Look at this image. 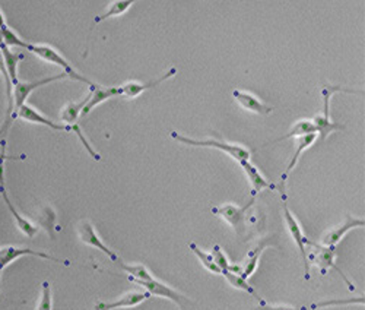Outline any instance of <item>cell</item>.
I'll return each mask as SVG.
<instances>
[{
  "instance_id": "obj_1",
  "label": "cell",
  "mask_w": 365,
  "mask_h": 310,
  "mask_svg": "<svg viewBox=\"0 0 365 310\" xmlns=\"http://www.w3.org/2000/svg\"><path fill=\"white\" fill-rule=\"evenodd\" d=\"M174 140L180 142V144L189 145V147H202V148H213L218 151H224L225 154H228L231 158H234L238 164L242 161H250L252 153L242 145H235V144H230V142L225 140H216V139H191L189 136L180 135L179 132H172L169 133Z\"/></svg>"
},
{
  "instance_id": "obj_2",
  "label": "cell",
  "mask_w": 365,
  "mask_h": 310,
  "mask_svg": "<svg viewBox=\"0 0 365 310\" xmlns=\"http://www.w3.org/2000/svg\"><path fill=\"white\" fill-rule=\"evenodd\" d=\"M337 92H348V94H351V92H356V91L348 89V88H342V87H339V85H326L323 88V91H322V95H323V111L320 114L315 116L313 121H311L314 128H315V132H318L319 136H320V140H325L335 131L344 129V126H340V125H337V123L330 121V99Z\"/></svg>"
},
{
  "instance_id": "obj_3",
  "label": "cell",
  "mask_w": 365,
  "mask_h": 310,
  "mask_svg": "<svg viewBox=\"0 0 365 310\" xmlns=\"http://www.w3.org/2000/svg\"><path fill=\"white\" fill-rule=\"evenodd\" d=\"M307 246L313 248L311 252H307V259L310 258L313 264L318 265L322 271V275H326L329 270H335L336 272H339L340 278H342L347 284L349 290H355L354 284L348 279V277L342 272L337 265H336V246H323V245H314L313 242L307 240Z\"/></svg>"
},
{
  "instance_id": "obj_4",
  "label": "cell",
  "mask_w": 365,
  "mask_h": 310,
  "mask_svg": "<svg viewBox=\"0 0 365 310\" xmlns=\"http://www.w3.org/2000/svg\"><path fill=\"white\" fill-rule=\"evenodd\" d=\"M27 52L35 55L37 57L43 59L44 62H48V63H53V65L60 66V67L63 69V72L69 77V79L78 81V82H84V84H86V85H89V87L94 85L89 79H86V78H84L82 75H79V74L77 72V70L73 69V66H72L57 50H55L53 47H50V45H43V44H31V43H30Z\"/></svg>"
},
{
  "instance_id": "obj_5",
  "label": "cell",
  "mask_w": 365,
  "mask_h": 310,
  "mask_svg": "<svg viewBox=\"0 0 365 310\" xmlns=\"http://www.w3.org/2000/svg\"><path fill=\"white\" fill-rule=\"evenodd\" d=\"M254 202H256V196H253L245 206H235L232 204H225L221 206H215L212 212L215 216L225 220L235 230L237 234H241L246 228V214L254 205Z\"/></svg>"
},
{
  "instance_id": "obj_6",
  "label": "cell",
  "mask_w": 365,
  "mask_h": 310,
  "mask_svg": "<svg viewBox=\"0 0 365 310\" xmlns=\"http://www.w3.org/2000/svg\"><path fill=\"white\" fill-rule=\"evenodd\" d=\"M283 220H285V224H286V228H288L291 237L294 238L296 245H297L298 249H300V253H301V258H303V262H304V278H305V279H310V265H308L307 249H305L308 238L305 237L304 230H303L301 224L298 223V220L296 218L294 214H292L291 209L288 208L286 201H283Z\"/></svg>"
},
{
  "instance_id": "obj_7",
  "label": "cell",
  "mask_w": 365,
  "mask_h": 310,
  "mask_svg": "<svg viewBox=\"0 0 365 310\" xmlns=\"http://www.w3.org/2000/svg\"><path fill=\"white\" fill-rule=\"evenodd\" d=\"M23 256H34V258H41V259H48V260H53V262H62V264L69 265V262L62 260L59 258H55L48 253L44 252H37L33 250L30 248H16V246H5V248H0V278H2L4 271L15 262L19 258Z\"/></svg>"
},
{
  "instance_id": "obj_8",
  "label": "cell",
  "mask_w": 365,
  "mask_h": 310,
  "mask_svg": "<svg viewBox=\"0 0 365 310\" xmlns=\"http://www.w3.org/2000/svg\"><path fill=\"white\" fill-rule=\"evenodd\" d=\"M133 282H136L140 287L145 289V292L148 293L150 296H157V297H164L172 300L173 303H176L181 310L186 309V303H189V299L183 294H180L179 292H176L174 289L169 287V285L158 281L157 278H152L150 281H139V279H132Z\"/></svg>"
},
{
  "instance_id": "obj_9",
  "label": "cell",
  "mask_w": 365,
  "mask_h": 310,
  "mask_svg": "<svg viewBox=\"0 0 365 310\" xmlns=\"http://www.w3.org/2000/svg\"><path fill=\"white\" fill-rule=\"evenodd\" d=\"M62 79H69V77H67L64 72H60L59 75L48 77V78H41V79L34 81V82H18V84L13 87V111L16 113L23 104H26L30 95H31L37 88H41V87H44V85H48V84L56 82V81H62ZM15 113H13V114H15Z\"/></svg>"
},
{
  "instance_id": "obj_10",
  "label": "cell",
  "mask_w": 365,
  "mask_h": 310,
  "mask_svg": "<svg viewBox=\"0 0 365 310\" xmlns=\"http://www.w3.org/2000/svg\"><path fill=\"white\" fill-rule=\"evenodd\" d=\"M0 195H2V198H4L5 204H6V206H8V209L11 211L12 217L15 218V223H16V227L19 228V231H21L23 236H27L28 238H33V237H35V236L38 234V227H37V226H34V224H33L30 220H27L26 217H22L21 214L16 211L15 205L12 204V201L9 199V195H8V192H6V187H5V175H4V165L0 167Z\"/></svg>"
},
{
  "instance_id": "obj_11",
  "label": "cell",
  "mask_w": 365,
  "mask_h": 310,
  "mask_svg": "<svg viewBox=\"0 0 365 310\" xmlns=\"http://www.w3.org/2000/svg\"><path fill=\"white\" fill-rule=\"evenodd\" d=\"M78 233H79V238H81L82 243H85V245H88V246H91V248H95V249L101 250L103 253H106V255L114 262V264H118V262L121 260L120 256H118L114 250H111V249L106 245V242H103V238L99 236V233L95 231V227H94L89 221H82V223L79 224Z\"/></svg>"
},
{
  "instance_id": "obj_12",
  "label": "cell",
  "mask_w": 365,
  "mask_h": 310,
  "mask_svg": "<svg viewBox=\"0 0 365 310\" xmlns=\"http://www.w3.org/2000/svg\"><path fill=\"white\" fill-rule=\"evenodd\" d=\"M151 296L146 292H130L116 300H96L94 304V310H116V309H130L136 307L140 303L148 300Z\"/></svg>"
},
{
  "instance_id": "obj_13",
  "label": "cell",
  "mask_w": 365,
  "mask_h": 310,
  "mask_svg": "<svg viewBox=\"0 0 365 310\" xmlns=\"http://www.w3.org/2000/svg\"><path fill=\"white\" fill-rule=\"evenodd\" d=\"M315 140H318V133H311V135H305V136L300 138L298 144H297V148H296V153H294V155L291 157V160H289V162H288V165H286V169H285L283 175L281 176L279 184H278V189H279V192H281V195H282V201H286L285 183H286V180H288V176L291 175L292 170L296 169V165L298 164L300 157L303 155V153H305L313 144H315Z\"/></svg>"
},
{
  "instance_id": "obj_14",
  "label": "cell",
  "mask_w": 365,
  "mask_h": 310,
  "mask_svg": "<svg viewBox=\"0 0 365 310\" xmlns=\"http://www.w3.org/2000/svg\"><path fill=\"white\" fill-rule=\"evenodd\" d=\"M15 117H19L22 118V121L26 122H31V123H35V125H43V126H47L50 128L53 131H64V132H70V126L64 125V123H56L53 122L52 118L45 117L44 114H41L38 110H35L34 107L28 106V104H23L15 114H13V118Z\"/></svg>"
},
{
  "instance_id": "obj_15",
  "label": "cell",
  "mask_w": 365,
  "mask_h": 310,
  "mask_svg": "<svg viewBox=\"0 0 365 310\" xmlns=\"http://www.w3.org/2000/svg\"><path fill=\"white\" fill-rule=\"evenodd\" d=\"M365 226V221L364 218H356V217H352V216H347L344 223L329 230L323 238H322V243L323 246H336L342 238L354 228H358V227H364Z\"/></svg>"
},
{
  "instance_id": "obj_16",
  "label": "cell",
  "mask_w": 365,
  "mask_h": 310,
  "mask_svg": "<svg viewBox=\"0 0 365 310\" xmlns=\"http://www.w3.org/2000/svg\"><path fill=\"white\" fill-rule=\"evenodd\" d=\"M176 74H177V69H176V67H169L162 77H159V78H157V79H154V81L145 82V84H140V82H128V84L120 87V95H123V97H126V99H129V100L136 99L137 95H140L143 91L157 88V87L161 85L164 81H167V79H169V78H173Z\"/></svg>"
},
{
  "instance_id": "obj_17",
  "label": "cell",
  "mask_w": 365,
  "mask_h": 310,
  "mask_svg": "<svg viewBox=\"0 0 365 310\" xmlns=\"http://www.w3.org/2000/svg\"><path fill=\"white\" fill-rule=\"evenodd\" d=\"M269 246H275V242H274V237H263L260 238V240L254 245V248L249 252L247 255V259H246V264L241 265V277L245 279H249L257 270V265H259V260H260V256L263 253L264 249H267Z\"/></svg>"
},
{
  "instance_id": "obj_18",
  "label": "cell",
  "mask_w": 365,
  "mask_h": 310,
  "mask_svg": "<svg viewBox=\"0 0 365 310\" xmlns=\"http://www.w3.org/2000/svg\"><path fill=\"white\" fill-rule=\"evenodd\" d=\"M120 95V87H100V85H92L91 87V92H89V100L85 106V109L82 110L81 116H86L89 114L95 107H99L101 103L117 97Z\"/></svg>"
},
{
  "instance_id": "obj_19",
  "label": "cell",
  "mask_w": 365,
  "mask_h": 310,
  "mask_svg": "<svg viewBox=\"0 0 365 310\" xmlns=\"http://www.w3.org/2000/svg\"><path fill=\"white\" fill-rule=\"evenodd\" d=\"M232 95H234V99L237 100V103L245 110H249V111H253V113H257V114H269V113L274 111V107L264 104L263 101H260L256 97V95H253L250 92L234 89Z\"/></svg>"
},
{
  "instance_id": "obj_20",
  "label": "cell",
  "mask_w": 365,
  "mask_h": 310,
  "mask_svg": "<svg viewBox=\"0 0 365 310\" xmlns=\"http://www.w3.org/2000/svg\"><path fill=\"white\" fill-rule=\"evenodd\" d=\"M240 165H241L242 172H245V175L247 176V179L252 184L253 196L260 194L262 190H264V189H275L276 187L269 180H266L264 176L257 170V167H254L250 161H242V162H240Z\"/></svg>"
},
{
  "instance_id": "obj_21",
  "label": "cell",
  "mask_w": 365,
  "mask_h": 310,
  "mask_svg": "<svg viewBox=\"0 0 365 310\" xmlns=\"http://www.w3.org/2000/svg\"><path fill=\"white\" fill-rule=\"evenodd\" d=\"M0 52H2L4 55V60H5V66H6V70H8V75L11 78V82L13 85H16L19 81H18V63L21 60H23V55L21 53H12V50L9 49V47H6L5 44L0 47Z\"/></svg>"
},
{
  "instance_id": "obj_22",
  "label": "cell",
  "mask_w": 365,
  "mask_h": 310,
  "mask_svg": "<svg viewBox=\"0 0 365 310\" xmlns=\"http://www.w3.org/2000/svg\"><path fill=\"white\" fill-rule=\"evenodd\" d=\"M89 100V94L86 95V97L78 103H67L64 106V109L62 110V114H60V118L62 122L67 126H72V125H77V121L81 117V113L82 110L85 109L86 103Z\"/></svg>"
},
{
  "instance_id": "obj_23",
  "label": "cell",
  "mask_w": 365,
  "mask_h": 310,
  "mask_svg": "<svg viewBox=\"0 0 365 310\" xmlns=\"http://www.w3.org/2000/svg\"><path fill=\"white\" fill-rule=\"evenodd\" d=\"M133 4H135L133 0H114V2H111V4L108 5L107 11H106L104 13L96 16V18L94 19V22H95V23H100V22H103V21H106V19H110V18H116V16L123 15L125 12H128V11L132 8Z\"/></svg>"
},
{
  "instance_id": "obj_24",
  "label": "cell",
  "mask_w": 365,
  "mask_h": 310,
  "mask_svg": "<svg viewBox=\"0 0 365 310\" xmlns=\"http://www.w3.org/2000/svg\"><path fill=\"white\" fill-rule=\"evenodd\" d=\"M117 265L129 275V279H130V281H132V279L150 281V279L155 278V277L150 272V270L146 268L145 265H142V264H129V265H128V264H125L123 260H120Z\"/></svg>"
},
{
  "instance_id": "obj_25",
  "label": "cell",
  "mask_w": 365,
  "mask_h": 310,
  "mask_svg": "<svg viewBox=\"0 0 365 310\" xmlns=\"http://www.w3.org/2000/svg\"><path fill=\"white\" fill-rule=\"evenodd\" d=\"M223 275L227 278V281L232 285L234 289H237V290H241V292H246V293H249V294H252L253 297H256L260 303L263 301V299L259 296V293L252 287V285L249 284V281L247 279H245L242 278L241 275H238V274H234V272H230V271H224L223 272Z\"/></svg>"
},
{
  "instance_id": "obj_26",
  "label": "cell",
  "mask_w": 365,
  "mask_h": 310,
  "mask_svg": "<svg viewBox=\"0 0 365 310\" xmlns=\"http://www.w3.org/2000/svg\"><path fill=\"white\" fill-rule=\"evenodd\" d=\"M38 221H40V224L45 228V231L48 233V236H50L52 238L56 237L55 231H56V221H57V218H56L55 209H53L50 205H47V206L43 208V211L40 212Z\"/></svg>"
},
{
  "instance_id": "obj_27",
  "label": "cell",
  "mask_w": 365,
  "mask_h": 310,
  "mask_svg": "<svg viewBox=\"0 0 365 310\" xmlns=\"http://www.w3.org/2000/svg\"><path fill=\"white\" fill-rule=\"evenodd\" d=\"M189 248L191 249V252H193L194 255H196V258L201 260V264L205 267V270H208L210 274H216V275H221V274H223L221 270H219V268L215 265V262H213V258H212L210 252L202 250L196 243H190Z\"/></svg>"
},
{
  "instance_id": "obj_28",
  "label": "cell",
  "mask_w": 365,
  "mask_h": 310,
  "mask_svg": "<svg viewBox=\"0 0 365 310\" xmlns=\"http://www.w3.org/2000/svg\"><path fill=\"white\" fill-rule=\"evenodd\" d=\"M311 133H318L315 132L313 122L311 121H300L294 126H292V129L285 136H282L278 140H285V139H291V138H303V136L311 135Z\"/></svg>"
},
{
  "instance_id": "obj_29",
  "label": "cell",
  "mask_w": 365,
  "mask_h": 310,
  "mask_svg": "<svg viewBox=\"0 0 365 310\" xmlns=\"http://www.w3.org/2000/svg\"><path fill=\"white\" fill-rule=\"evenodd\" d=\"M2 35H4V44L6 47H9V49H11V47H21V49L28 50L30 43L23 41L19 35H16V33L8 26V23H5L4 28H2Z\"/></svg>"
},
{
  "instance_id": "obj_30",
  "label": "cell",
  "mask_w": 365,
  "mask_h": 310,
  "mask_svg": "<svg viewBox=\"0 0 365 310\" xmlns=\"http://www.w3.org/2000/svg\"><path fill=\"white\" fill-rule=\"evenodd\" d=\"M53 297H52V285L48 281H44L41 285V297L37 306V310H52Z\"/></svg>"
},
{
  "instance_id": "obj_31",
  "label": "cell",
  "mask_w": 365,
  "mask_h": 310,
  "mask_svg": "<svg viewBox=\"0 0 365 310\" xmlns=\"http://www.w3.org/2000/svg\"><path fill=\"white\" fill-rule=\"evenodd\" d=\"M210 255H212V258H213V262H215V265L221 270V272H224V271H227L228 270V267L231 265L230 264V260H228V258H227V255H225V252L223 250V248L219 246V245H213V248H212V250H210ZM223 275V274H221Z\"/></svg>"
},
{
  "instance_id": "obj_32",
  "label": "cell",
  "mask_w": 365,
  "mask_h": 310,
  "mask_svg": "<svg viewBox=\"0 0 365 310\" xmlns=\"http://www.w3.org/2000/svg\"><path fill=\"white\" fill-rule=\"evenodd\" d=\"M364 304V297H358V299H345V300H327V301H322L318 304H311L310 309H319V307H326V306H337V304Z\"/></svg>"
},
{
  "instance_id": "obj_33",
  "label": "cell",
  "mask_w": 365,
  "mask_h": 310,
  "mask_svg": "<svg viewBox=\"0 0 365 310\" xmlns=\"http://www.w3.org/2000/svg\"><path fill=\"white\" fill-rule=\"evenodd\" d=\"M252 310H305V307H292V306H272L267 301H262L257 307Z\"/></svg>"
}]
</instances>
